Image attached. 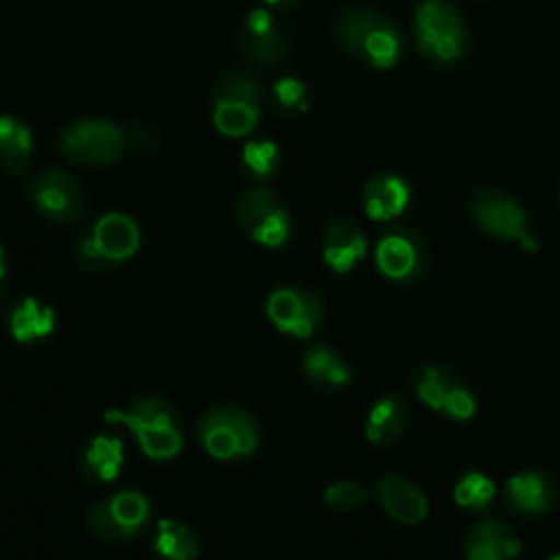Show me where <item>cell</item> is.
I'll list each match as a JSON object with an SVG mask.
<instances>
[{"label":"cell","mask_w":560,"mask_h":560,"mask_svg":"<svg viewBox=\"0 0 560 560\" xmlns=\"http://www.w3.org/2000/svg\"><path fill=\"white\" fill-rule=\"evenodd\" d=\"M335 35L352 59L374 70L394 68L402 55L400 28L392 18L376 9H348L335 22Z\"/></svg>","instance_id":"cell-1"},{"label":"cell","mask_w":560,"mask_h":560,"mask_svg":"<svg viewBox=\"0 0 560 560\" xmlns=\"http://www.w3.org/2000/svg\"><path fill=\"white\" fill-rule=\"evenodd\" d=\"M418 52L435 66H453L468 50V28L451 0H420L413 11Z\"/></svg>","instance_id":"cell-2"},{"label":"cell","mask_w":560,"mask_h":560,"mask_svg":"<svg viewBox=\"0 0 560 560\" xmlns=\"http://www.w3.org/2000/svg\"><path fill=\"white\" fill-rule=\"evenodd\" d=\"M105 420L129 427L142 453L151 459H171L182 451L177 413L160 396H142L127 409H109L105 411Z\"/></svg>","instance_id":"cell-3"},{"label":"cell","mask_w":560,"mask_h":560,"mask_svg":"<svg viewBox=\"0 0 560 560\" xmlns=\"http://www.w3.org/2000/svg\"><path fill=\"white\" fill-rule=\"evenodd\" d=\"M262 114V92L247 72H228L212 90V122L228 138L249 136Z\"/></svg>","instance_id":"cell-4"},{"label":"cell","mask_w":560,"mask_h":560,"mask_svg":"<svg viewBox=\"0 0 560 560\" xmlns=\"http://www.w3.org/2000/svg\"><path fill=\"white\" fill-rule=\"evenodd\" d=\"M199 442L214 459L247 457L258 446V424L249 411L234 405H219L201 416Z\"/></svg>","instance_id":"cell-5"},{"label":"cell","mask_w":560,"mask_h":560,"mask_svg":"<svg viewBox=\"0 0 560 560\" xmlns=\"http://www.w3.org/2000/svg\"><path fill=\"white\" fill-rule=\"evenodd\" d=\"M127 142V131L103 118L70 122L59 133V151L81 166H109L118 162Z\"/></svg>","instance_id":"cell-6"},{"label":"cell","mask_w":560,"mask_h":560,"mask_svg":"<svg viewBox=\"0 0 560 560\" xmlns=\"http://www.w3.org/2000/svg\"><path fill=\"white\" fill-rule=\"evenodd\" d=\"M413 394L435 413L466 422L477 411L472 387L448 365L427 363L411 376Z\"/></svg>","instance_id":"cell-7"},{"label":"cell","mask_w":560,"mask_h":560,"mask_svg":"<svg viewBox=\"0 0 560 560\" xmlns=\"http://www.w3.org/2000/svg\"><path fill=\"white\" fill-rule=\"evenodd\" d=\"M472 223L497 241H512L527 252L538 249L536 236L529 232L525 208L497 188H479L470 201Z\"/></svg>","instance_id":"cell-8"},{"label":"cell","mask_w":560,"mask_h":560,"mask_svg":"<svg viewBox=\"0 0 560 560\" xmlns=\"http://www.w3.org/2000/svg\"><path fill=\"white\" fill-rule=\"evenodd\" d=\"M236 221L262 247H282L291 236V219L284 203L262 184L241 195L236 201Z\"/></svg>","instance_id":"cell-9"},{"label":"cell","mask_w":560,"mask_h":560,"mask_svg":"<svg viewBox=\"0 0 560 560\" xmlns=\"http://www.w3.org/2000/svg\"><path fill=\"white\" fill-rule=\"evenodd\" d=\"M24 190L35 210L52 223H72L85 210L81 184L59 166H48L31 175L24 184Z\"/></svg>","instance_id":"cell-10"},{"label":"cell","mask_w":560,"mask_h":560,"mask_svg":"<svg viewBox=\"0 0 560 560\" xmlns=\"http://www.w3.org/2000/svg\"><path fill=\"white\" fill-rule=\"evenodd\" d=\"M151 505L144 494L122 490L96 501L88 512V529L103 540H129L149 523Z\"/></svg>","instance_id":"cell-11"},{"label":"cell","mask_w":560,"mask_h":560,"mask_svg":"<svg viewBox=\"0 0 560 560\" xmlns=\"http://www.w3.org/2000/svg\"><path fill=\"white\" fill-rule=\"evenodd\" d=\"M374 260L387 280L409 284L424 273L427 245L416 230L396 225L378 238Z\"/></svg>","instance_id":"cell-12"},{"label":"cell","mask_w":560,"mask_h":560,"mask_svg":"<svg viewBox=\"0 0 560 560\" xmlns=\"http://www.w3.org/2000/svg\"><path fill=\"white\" fill-rule=\"evenodd\" d=\"M236 48L258 68H278L287 61V37L267 9L249 11L236 26Z\"/></svg>","instance_id":"cell-13"},{"label":"cell","mask_w":560,"mask_h":560,"mask_svg":"<svg viewBox=\"0 0 560 560\" xmlns=\"http://www.w3.org/2000/svg\"><path fill=\"white\" fill-rule=\"evenodd\" d=\"M271 324L293 337H311L324 319V302L306 287H280L267 298Z\"/></svg>","instance_id":"cell-14"},{"label":"cell","mask_w":560,"mask_h":560,"mask_svg":"<svg viewBox=\"0 0 560 560\" xmlns=\"http://www.w3.org/2000/svg\"><path fill=\"white\" fill-rule=\"evenodd\" d=\"M503 499L512 514L536 518L547 514L560 499L558 481L542 470H518L505 479Z\"/></svg>","instance_id":"cell-15"},{"label":"cell","mask_w":560,"mask_h":560,"mask_svg":"<svg viewBox=\"0 0 560 560\" xmlns=\"http://www.w3.org/2000/svg\"><path fill=\"white\" fill-rule=\"evenodd\" d=\"M85 234L109 269L133 256L140 245V230L136 221L122 212L103 214Z\"/></svg>","instance_id":"cell-16"},{"label":"cell","mask_w":560,"mask_h":560,"mask_svg":"<svg viewBox=\"0 0 560 560\" xmlns=\"http://www.w3.org/2000/svg\"><path fill=\"white\" fill-rule=\"evenodd\" d=\"M374 494L381 503V508L402 525H418L429 514V501L427 494L409 481L407 477H400L396 472H387L374 483Z\"/></svg>","instance_id":"cell-17"},{"label":"cell","mask_w":560,"mask_h":560,"mask_svg":"<svg viewBox=\"0 0 560 560\" xmlns=\"http://www.w3.org/2000/svg\"><path fill=\"white\" fill-rule=\"evenodd\" d=\"M324 262L335 273H348L368 254V238L357 221L348 217L332 219L322 238Z\"/></svg>","instance_id":"cell-18"},{"label":"cell","mask_w":560,"mask_h":560,"mask_svg":"<svg viewBox=\"0 0 560 560\" xmlns=\"http://www.w3.org/2000/svg\"><path fill=\"white\" fill-rule=\"evenodd\" d=\"M521 540L514 529L499 518L477 521L464 540L466 560H516Z\"/></svg>","instance_id":"cell-19"},{"label":"cell","mask_w":560,"mask_h":560,"mask_svg":"<svg viewBox=\"0 0 560 560\" xmlns=\"http://www.w3.org/2000/svg\"><path fill=\"white\" fill-rule=\"evenodd\" d=\"M409 186L394 173L372 175L363 186V210L374 221H392L400 217L409 203Z\"/></svg>","instance_id":"cell-20"},{"label":"cell","mask_w":560,"mask_h":560,"mask_svg":"<svg viewBox=\"0 0 560 560\" xmlns=\"http://www.w3.org/2000/svg\"><path fill=\"white\" fill-rule=\"evenodd\" d=\"M409 411L407 402L398 392L383 394L368 411L365 438L376 446L394 444L407 429Z\"/></svg>","instance_id":"cell-21"},{"label":"cell","mask_w":560,"mask_h":560,"mask_svg":"<svg viewBox=\"0 0 560 560\" xmlns=\"http://www.w3.org/2000/svg\"><path fill=\"white\" fill-rule=\"evenodd\" d=\"M306 378L324 392H339L352 381V370L346 359L330 346H311L302 357Z\"/></svg>","instance_id":"cell-22"},{"label":"cell","mask_w":560,"mask_h":560,"mask_svg":"<svg viewBox=\"0 0 560 560\" xmlns=\"http://www.w3.org/2000/svg\"><path fill=\"white\" fill-rule=\"evenodd\" d=\"M125 462L122 442L114 435L92 438L79 455V470L88 481L107 483L118 477Z\"/></svg>","instance_id":"cell-23"},{"label":"cell","mask_w":560,"mask_h":560,"mask_svg":"<svg viewBox=\"0 0 560 560\" xmlns=\"http://www.w3.org/2000/svg\"><path fill=\"white\" fill-rule=\"evenodd\" d=\"M33 133L20 118L0 114V168L22 175L33 160Z\"/></svg>","instance_id":"cell-24"},{"label":"cell","mask_w":560,"mask_h":560,"mask_svg":"<svg viewBox=\"0 0 560 560\" xmlns=\"http://www.w3.org/2000/svg\"><path fill=\"white\" fill-rule=\"evenodd\" d=\"M9 328L22 343L42 341L55 328V311L35 298H24L9 311Z\"/></svg>","instance_id":"cell-25"},{"label":"cell","mask_w":560,"mask_h":560,"mask_svg":"<svg viewBox=\"0 0 560 560\" xmlns=\"http://www.w3.org/2000/svg\"><path fill=\"white\" fill-rule=\"evenodd\" d=\"M153 549L164 560H195L199 556V536L197 532L182 521H160Z\"/></svg>","instance_id":"cell-26"},{"label":"cell","mask_w":560,"mask_h":560,"mask_svg":"<svg viewBox=\"0 0 560 560\" xmlns=\"http://www.w3.org/2000/svg\"><path fill=\"white\" fill-rule=\"evenodd\" d=\"M241 164L249 179L262 184L278 173L280 149L271 140H249L243 144Z\"/></svg>","instance_id":"cell-27"},{"label":"cell","mask_w":560,"mask_h":560,"mask_svg":"<svg viewBox=\"0 0 560 560\" xmlns=\"http://www.w3.org/2000/svg\"><path fill=\"white\" fill-rule=\"evenodd\" d=\"M494 481L479 470L466 472L453 488L455 503L468 512H483L494 501Z\"/></svg>","instance_id":"cell-28"},{"label":"cell","mask_w":560,"mask_h":560,"mask_svg":"<svg viewBox=\"0 0 560 560\" xmlns=\"http://www.w3.org/2000/svg\"><path fill=\"white\" fill-rule=\"evenodd\" d=\"M271 105L284 116H298L308 109V88L295 77H280L271 88Z\"/></svg>","instance_id":"cell-29"},{"label":"cell","mask_w":560,"mask_h":560,"mask_svg":"<svg viewBox=\"0 0 560 560\" xmlns=\"http://www.w3.org/2000/svg\"><path fill=\"white\" fill-rule=\"evenodd\" d=\"M368 490L357 481H337L324 490V503L335 510H354L363 505Z\"/></svg>","instance_id":"cell-30"},{"label":"cell","mask_w":560,"mask_h":560,"mask_svg":"<svg viewBox=\"0 0 560 560\" xmlns=\"http://www.w3.org/2000/svg\"><path fill=\"white\" fill-rule=\"evenodd\" d=\"M265 4H269V7H273V9H291V7H295L300 0H262Z\"/></svg>","instance_id":"cell-31"},{"label":"cell","mask_w":560,"mask_h":560,"mask_svg":"<svg viewBox=\"0 0 560 560\" xmlns=\"http://www.w3.org/2000/svg\"><path fill=\"white\" fill-rule=\"evenodd\" d=\"M2 280H4V254L0 247V291H2Z\"/></svg>","instance_id":"cell-32"},{"label":"cell","mask_w":560,"mask_h":560,"mask_svg":"<svg viewBox=\"0 0 560 560\" xmlns=\"http://www.w3.org/2000/svg\"><path fill=\"white\" fill-rule=\"evenodd\" d=\"M549 560H560V553H556V556H551Z\"/></svg>","instance_id":"cell-33"},{"label":"cell","mask_w":560,"mask_h":560,"mask_svg":"<svg viewBox=\"0 0 560 560\" xmlns=\"http://www.w3.org/2000/svg\"><path fill=\"white\" fill-rule=\"evenodd\" d=\"M558 199H560V184H558Z\"/></svg>","instance_id":"cell-34"}]
</instances>
